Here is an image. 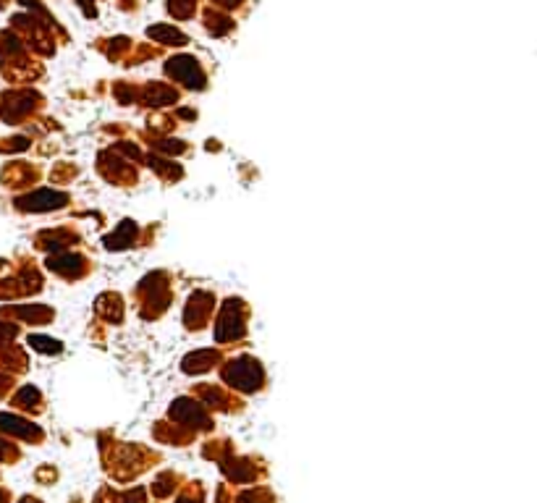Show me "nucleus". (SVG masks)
Segmentation results:
<instances>
[{"label":"nucleus","mask_w":537,"mask_h":503,"mask_svg":"<svg viewBox=\"0 0 537 503\" xmlns=\"http://www.w3.org/2000/svg\"><path fill=\"white\" fill-rule=\"evenodd\" d=\"M168 71H171L176 79H181L186 87H192V89H199V87H204V74L199 71V66H197V61L194 58H189V55H179V58H173L171 63H168Z\"/></svg>","instance_id":"f03ea898"},{"label":"nucleus","mask_w":537,"mask_h":503,"mask_svg":"<svg viewBox=\"0 0 537 503\" xmlns=\"http://www.w3.org/2000/svg\"><path fill=\"white\" fill-rule=\"evenodd\" d=\"M32 346L34 349H47V352H58V349H61V343L47 341V338H43V336H32Z\"/></svg>","instance_id":"0eeeda50"},{"label":"nucleus","mask_w":537,"mask_h":503,"mask_svg":"<svg viewBox=\"0 0 537 503\" xmlns=\"http://www.w3.org/2000/svg\"><path fill=\"white\" fill-rule=\"evenodd\" d=\"M259 375L262 373H259L257 362H252V359H239L228 367V380L244 391H255L259 386Z\"/></svg>","instance_id":"f257e3e1"},{"label":"nucleus","mask_w":537,"mask_h":503,"mask_svg":"<svg viewBox=\"0 0 537 503\" xmlns=\"http://www.w3.org/2000/svg\"><path fill=\"white\" fill-rule=\"evenodd\" d=\"M220 3H223V0H220ZM226 3H228V6H236L239 0H226Z\"/></svg>","instance_id":"6e6552de"},{"label":"nucleus","mask_w":537,"mask_h":503,"mask_svg":"<svg viewBox=\"0 0 537 503\" xmlns=\"http://www.w3.org/2000/svg\"><path fill=\"white\" fill-rule=\"evenodd\" d=\"M150 37L152 40H160L165 45H183L186 43V34H181L173 27H150Z\"/></svg>","instance_id":"39448f33"},{"label":"nucleus","mask_w":537,"mask_h":503,"mask_svg":"<svg viewBox=\"0 0 537 503\" xmlns=\"http://www.w3.org/2000/svg\"><path fill=\"white\" fill-rule=\"evenodd\" d=\"M239 333H241V317L234 315V312H226L220 317V325H218V338L220 341H231V338H236Z\"/></svg>","instance_id":"20e7f679"},{"label":"nucleus","mask_w":537,"mask_h":503,"mask_svg":"<svg viewBox=\"0 0 537 503\" xmlns=\"http://www.w3.org/2000/svg\"><path fill=\"white\" fill-rule=\"evenodd\" d=\"M194 6H197V0H171V13L173 16H189L194 11Z\"/></svg>","instance_id":"423d86ee"},{"label":"nucleus","mask_w":537,"mask_h":503,"mask_svg":"<svg viewBox=\"0 0 537 503\" xmlns=\"http://www.w3.org/2000/svg\"><path fill=\"white\" fill-rule=\"evenodd\" d=\"M66 202V194H55V192H37L32 197L22 200V207H32L37 213H45V210H53L55 204H63Z\"/></svg>","instance_id":"7ed1b4c3"}]
</instances>
